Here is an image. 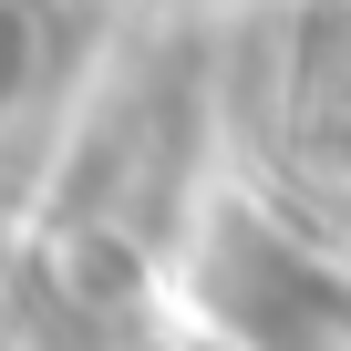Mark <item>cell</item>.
Masks as SVG:
<instances>
[{
    "mask_svg": "<svg viewBox=\"0 0 351 351\" xmlns=\"http://www.w3.org/2000/svg\"><path fill=\"white\" fill-rule=\"evenodd\" d=\"M300 124L330 155H351V0L310 11V32H300Z\"/></svg>",
    "mask_w": 351,
    "mask_h": 351,
    "instance_id": "7a4b0ae2",
    "label": "cell"
},
{
    "mask_svg": "<svg viewBox=\"0 0 351 351\" xmlns=\"http://www.w3.org/2000/svg\"><path fill=\"white\" fill-rule=\"evenodd\" d=\"M207 300L248 351H351V289L320 258H300L289 238H269L258 217H217Z\"/></svg>",
    "mask_w": 351,
    "mask_h": 351,
    "instance_id": "6da1fadb",
    "label": "cell"
},
{
    "mask_svg": "<svg viewBox=\"0 0 351 351\" xmlns=\"http://www.w3.org/2000/svg\"><path fill=\"white\" fill-rule=\"evenodd\" d=\"M21 52H32V42H21V11H11V0H0V93L21 83Z\"/></svg>",
    "mask_w": 351,
    "mask_h": 351,
    "instance_id": "3957f363",
    "label": "cell"
}]
</instances>
